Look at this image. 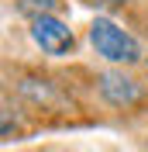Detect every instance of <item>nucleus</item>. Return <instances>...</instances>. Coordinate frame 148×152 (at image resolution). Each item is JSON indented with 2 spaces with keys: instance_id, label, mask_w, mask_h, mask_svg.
Wrapping results in <instances>:
<instances>
[{
  "instance_id": "1",
  "label": "nucleus",
  "mask_w": 148,
  "mask_h": 152,
  "mask_svg": "<svg viewBox=\"0 0 148 152\" xmlns=\"http://www.w3.org/2000/svg\"><path fill=\"white\" fill-rule=\"evenodd\" d=\"M90 42L96 48V56H103L107 62H124V66L141 62V42L110 18H96L90 24Z\"/></svg>"
},
{
  "instance_id": "2",
  "label": "nucleus",
  "mask_w": 148,
  "mask_h": 152,
  "mask_svg": "<svg viewBox=\"0 0 148 152\" xmlns=\"http://www.w3.org/2000/svg\"><path fill=\"white\" fill-rule=\"evenodd\" d=\"M31 38H35V45L45 56H69V48L76 45L73 28L62 18H55V14H45V18L31 21Z\"/></svg>"
},
{
  "instance_id": "3",
  "label": "nucleus",
  "mask_w": 148,
  "mask_h": 152,
  "mask_svg": "<svg viewBox=\"0 0 148 152\" xmlns=\"http://www.w3.org/2000/svg\"><path fill=\"white\" fill-rule=\"evenodd\" d=\"M96 90H100V97L107 100V104H114V107H134L141 97H145V86H141L134 76L120 73V69H107V73H100Z\"/></svg>"
},
{
  "instance_id": "4",
  "label": "nucleus",
  "mask_w": 148,
  "mask_h": 152,
  "mask_svg": "<svg viewBox=\"0 0 148 152\" xmlns=\"http://www.w3.org/2000/svg\"><path fill=\"white\" fill-rule=\"evenodd\" d=\"M59 7H62L59 0H17V10L21 14H31V21L45 18V14H55Z\"/></svg>"
},
{
  "instance_id": "5",
  "label": "nucleus",
  "mask_w": 148,
  "mask_h": 152,
  "mask_svg": "<svg viewBox=\"0 0 148 152\" xmlns=\"http://www.w3.org/2000/svg\"><path fill=\"white\" fill-rule=\"evenodd\" d=\"M90 7H100V10H114V7H120L124 0H86Z\"/></svg>"
},
{
  "instance_id": "6",
  "label": "nucleus",
  "mask_w": 148,
  "mask_h": 152,
  "mask_svg": "<svg viewBox=\"0 0 148 152\" xmlns=\"http://www.w3.org/2000/svg\"><path fill=\"white\" fill-rule=\"evenodd\" d=\"M145 66H148V59H145Z\"/></svg>"
}]
</instances>
